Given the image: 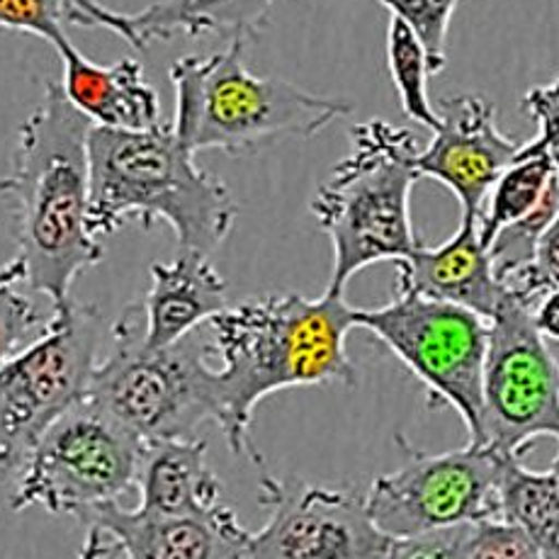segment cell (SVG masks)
Listing matches in <instances>:
<instances>
[{
  "mask_svg": "<svg viewBox=\"0 0 559 559\" xmlns=\"http://www.w3.org/2000/svg\"><path fill=\"white\" fill-rule=\"evenodd\" d=\"M408 462L372 481L365 493L374 525L396 540L499 519V484L509 455L489 445L428 455L396 438Z\"/></svg>",
  "mask_w": 559,
  "mask_h": 559,
  "instance_id": "10",
  "label": "cell"
},
{
  "mask_svg": "<svg viewBox=\"0 0 559 559\" xmlns=\"http://www.w3.org/2000/svg\"><path fill=\"white\" fill-rule=\"evenodd\" d=\"M271 8L273 0H158L129 17L142 49L178 35L192 39L217 35L249 45L267 25Z\"/></svg>",
  "mask_w": 559,
  "mask_h": 559,
  "instance_id": "19",
  "label": "cell"
},
{
  "mask_svg": "<svg viewBox=\"0 0 559 559\" xmlns=\"http://www.w3.org/2000/svg\"><path fill=\"white\" fill-rule=\"evenodd\" d=\"M533 324L545 341L559 343V287L545 293L533 307Z\"/></svg>",
  "mask_w": 559,
  "mask_h": 559,
  "instance_id": "31",
  "label": "cell"
},
{
  "mask_svg": "<svg viewBox=\"0 0 559 559\" xmlns=\"http://www.w3.org/2000/svg\"><path fill=\"white\" fill-rule=\"evenodd\" d=\"M229 285L200 251H178L174 261L152 265V287L144 307V341L166 348L229 307Z\"/></svg>",
  "mask_w": 559,
  "mask_h": 559,
  "instance_id": "17",
  "label": "cell"
},
{
  "mask_svg": "<svg viewBox=\"0 0 559 559\" xmlns=\"http://www.w3.org/2000/svg\"><path fill=\"white\" fill-rule=\"evenodd\" d=\"M207 329L212 353L222 360L217 424L231 453L249 457L258 469H265V460L251 440V421L265 396L293 386L358 382L346 353L356 307L343 293L253 297L219 311Z\"/></svg>",
  "mask_w": 559,
  "mask_h": 559,
  "instance_id": "1",
  "label": "cell"
},
{
  "mask_svg": "<svg viewBox=\"0 0 559 559\" xmlns=\"http://www.w3.org/2000/svg\"><path fill=\"white\" fill-rule=\"evenodd\" d=\"M523 110L533 117L537 134L523 148L531 154H545L559 176V73L545 85H533L523 95Z\"/></svg>",
  "mask_w": 559,
  "mask_h": 559,
  "instance_id": "27",
  "label": "cell"
},
{
  "mask_svg": "<svg viewBox=\"0 0 559 559\" xmlns=\"http://www.w3.org/2000/svg\"><path fill=\"white\" fill-rule=\"evenodd\" d=\"M73 23L69 0H0V32H23L53 45L67 35L63 25Z\"/></svg>",
  "mask_w": 559,
  "mask_h": 559,
  "instance_id": "25",
  "label": "cell"
},
{
  "mask_svg": "<svg viewBox=\"0 0 559 559\" xmlns=\"http://www.w3.org/2000/svg\"><path fill=\"white\" fill-rule=\"evenodd\" d=\"M559 440V360L533 324V309L503 295L489 319L479 443L519 457L535 438Z\"/></svg>",
  "mask_w": 559,
  "mask_h": 559,
  "instance_id": "11",
  "label": "cell"
},
{
  "mask_svg": "<svg viewBox=\"0 0 559 559\" xmlns=\"http://www.w3.org/2000/svg\"><path fill=\"white\" fill-rule=\"evenodd\" d=\"M91 129L61 83L49 81L20 127L13 170L0 180V198L15 210L27 283L51 305L67 302L73 280L105 255L91 231Z\"/></svg>",
  "mask_w": 559,
  "mask_h": 559,
  "instance_id": "2",
  "label": "cell"
},
{
  "mask_svg": "<svg viewBox=\"0 0 559 559\" xmlns=\"http://www.w3.org/2000/svg\"><path fill=\"white\" fill-rule=\"evenodd\" d=\"M27 280V267L23 258H13V261L0 265V293H3L5 287H15L17 283H23Z\"/></svg>",
  "mask_w": 559,
  "mask_h": 559,
  "instance_id": "33",
  "label": "cell"
},
{
  "mask_svg": "<svg viewBox=\"0 0 559 559\" xmlns=\"http://www.w3.org/2000/svg\"><path fill=\"white\" fill-rule=\"evenodd\" d=\"M91 158V231L110 236L127 222L144 231L166 222L178 251L212 255L227 239L236 200L224 182L195 164V152L170 122L122 132L93 127Z\"/></svg>",
  "mask_w": 559,
  "mask_h": 559,
  "instance_id": "3",
  "label": "cell"
},
{
  "mask_svg": "<svg viewBox=\"0 0 559 559\" xmlns=\"http://www.w3.org/2000/svg\"><path fill=\"white\" fill-rule=\"evenodd\" d=\"M503 287L531 309L540 302L545 293L559 287V212L537 239L533 261L503 280Z\"/></svg>",
  "mask_w": 559,
  "mask_h": 559,
  "instance_id": "24",
  "label": "cell"
},
{
  "mask_svg": "<svg viewBox=\"0 0 559 559\" xmlns=\"http://www.w3.org/2000/svg\"><path fill=\"white\" fill-rule=\"evenodd\" d=\"M386 67L408 120L426 129L438 127V112L428 98V53L402 17L390 15L386 27Z\"/></svg>",
  "mask_w": 559,
  "mask_h": 559,
  "instance_id": "22",
  "label": "cell"
},
{
  "mask_svg": "<svg viewBox=\"0 0 559 559\" xmlns=\"http://www.w3.org/2000/svg\"><path fill=\"white\" fill-rule=\"evenodd\" d=\"M467 559H540L531 537L501 519L475 525Z\"/></svg>",
  "mask_w": 559,
  "mask_h": 559,
  "instance_id": "29",
  "label": "cell"
},
{
  "mask_svg": "<svg viewBox=\"0 0 559 559\" xmlns=\"http://www.w3.org/2000/svg\"><path fill=\"white\" fill-rule=\"evenodd\" d=\"M394 295H416L469 309L491 319L507 287L501 285L489 249L479 241V222L460 219L457 231L440 246H424L396 261Z\"/></svg>",
  "mask_w": 559,
  "mask_h": 559,
  "instance_id": "15",
  "label": "cell"
},
{
  "mask_svg": "<svg viewBox=\"0 0 559 559\" xmlns=\"http://www.w3.org/2000/svg\"><path fill=\"white\" fill-rule=\"evenodd\" d=\"M243 49L246 41L234 39L224 51L192 53L170 67V124L195 154L217 148L246 156L285 139H311L353 110L287 81L255 76L246 69Z\"/></svg>",
  "mask_w": 559,
  "mask_h": 559,
  "instance_id": "5",
  "label": "cell"
},
{
  "mask_svg": "<svg viewBox=\"0 0 559 559\" xmlns=\"http://www.w3.org/2000/svg\"><path fill=\"white\" fill-rule=\"evenodd\" d=\"M210 331L166 348L144 341V307L132 305L112 324V350L98 362L88 400L142 443L192 438L202 421H219L217 370L207 365Z\"/></svg>",
  "mask_w": 559,
  "mask_h": 559,
  "instance_id": "6",
  "label": "cell"
},
{
  "mask_svg": "<svg viewBox=\"0 0 559 559\" xmlns=\"http://www.w3.org/2000/svg\"><path fill=\"white\" fill-rule=\"evenodd\" d=\"M98 307L53 305L47 329L0 365V479L17 477L32 450L88 394L103 341Z\"/></svg>",
  "mask_w": 559,
  "mask_h": 559,
  "instance_id": "7",
  "label": "cell"
},
{
  "mask_svg": "<svg viewBox=\"0 0 559 559\" xmlns=\"http://www.w3.org/2000/svg\"><path fill=\"white\" fill-rule=\"evenodd\" d=\"M79 559H127V557H124V550L120 547V543H117L110 533H105L103 528H95V525H91L88 537H85Z\"/></svg>",
  "mask_w": 559,
  "mask_h": 559,
  "instance_id": "32",
  "label": "cell"
},
{
  "mask_svg": "<svg viewBox=\"0 0 559 559\" xmlns=\"http://www.w3.org/2000/svg\"><path fill=\"white\" fill-rule=\"evenodd\" d=\"M136 489V509L152 515H200L222 503V481L207 462V440L200 438L144 443Z\"/></svg>",
  "mask_w": 559,
  "mask_h": 559,
  "instance_id": "18",
  "label": "cell"
},
{
  "mask_svg": "<svg viewBox=\"0 0 559 559\" xmlns=\"http://www.w3.org/2000/svg\"><path fill=\"white\" fill-rule=\"evenodd\" d=\"M380 5L414 29L428 53L431 73L443 71L448 63V29L457 0H380Z\"/></svg>",
  "mask_w": 559,
  "mask_h": 559,
  "instance_id": "23",
  "label": "cell"
},
{
  "mask_svg": "<svg viewBox=\"0 0 559 559\" xmlns=\"http://www.w3.org/2000/svg\"><path fill=\"white\" fill-rule=\"evenodd\" d=\"M63 63V95L93 127L136 132L160 122V100L144 67L134 57H124L110 67L91 61L63 35L51 45Z\"/></svg>",
  "mask_w": 559,
  "mask_h": 559,
  "instance_id": "16",
  "label": "cell"
},
{
  "mask_svg": "<svg viewBox=\"0 0 559 559\" xmlns=\"http://www.w3.org/2000/svg\"><path fill=\"white\" fill-rule=\"evenodd\" d=\"M83 525L110 533L127 559H246L251 540L227 503L200 515H152L110 503Z\"/></svg>",
  "mask_w": 559,
  "mask_h": 559,
  "instance_id": "14",
  "label": "cell"
},
{
  "mask_svg": "<svg viewBox=\"0 0 559 559\" xmlns=\"http://www.w3.org/2000/svg\"><path fill=\"white\" fill-rule=\"evenodd\" d=\"M47 321L25 295L5 287L0 293V365L29 346L47 329Z\"/></svg>",
  "mask_w": 559,
  "mask_h": 559,
  "instance_id": "26",
  "label": "cell"
},
{
  "mask_svg": "<svg viewBox=\"0 0 559 559\" xmlns=\"http://www.w3.org/2000/svg\"><path fill=\"white\" fill-rule=\"evenodd\" d=\"M258 501L271 511L251 533L246 559H384L392 537L370 519L353 489L273 477L261 469Z\"/></svg>",
  "mask_w": 559,
  "mask_h": 559,
  "instance_id": "12",
  "label": "cell"
},
{
  "mask_svg": "<svg viewBox=\"0 0 559 559\" xmlns=\"http://www.w3.org/2000/svg\"><path fill=\"white\" fill-rule=\"evenodd\" d=\"M475 525L431 531L412 537H396L384 559H467Z\"/></svg>",
  "mask_w": 559,
  "mask_h": 559,
  "instance_id": "28",
  "label": "cell"
},
{
  "mask_svg": "<svg viewBox=\"0 0 559 559\" xmlns=\"http://www.w3.org/2000/svg\"><path fill=\"white\" fill-rule=\"evenodd\" d=\"M418 152L406 127L370 120L350 129L348 156L311 198V214L333 246L326 289L346 293L348 280L362 267L402 261L421 243L412 224Z\"/></svg>",
  "mask_w": 559,
  "mask_h": 559,
  "instance_id": "4",
  "label": "cell"
},
{
  "mask_svg": "<svg viewBox=\"0 0 559 559\" xmlns=\"http://www.w3.org/2000/svg\"><path fill=\"white\" fill-rule=\"evenodd\" d=\"M356 326L378 336L426 384L428 404L453 406L469 443H479L487 319L455 305L394 295L384 307L356 309Z\"/></svg>",
  "mask_w": 559,
  "mask_h": 559,
  "instance_id": "9",
  "label": "cell"
},
{
  "mask_svg": "<svg viewBox=\"0 0 559 559\" xmlns=\"http://www.w3.org/2000/svg\"><path fill=\"white\" fill-rule=\"evenodd\" d=\"M557 178L552 160L545 154H531L521 146L513 164L493 182L489 190L487 210L479 217V241L484 249H489L497 234L537 207L547 195V190Z\"/></svg>",
  "mask_w": 559,
  "mask_h": 559,
  "instance_id": "21",
  "label": "cell"
},
{
  "mask_svg": "<svg viewBox=\"0 0 559 559\" xmlns=\"http://www.w3.org/2000/svg\"><path fill=\"white\" fill-rule=\"evenodd\" d=\"M142 450V440L85 396L32 450L10 509L39 507L85 523L136 487Z\"/></svg>",
  "mask_w": 559,
  "mask_h": 559,
  "instance_id": "8",
  "label": "cell"
},
{
  "mask_svg": "<svg viewBox=\"0 0 559 559\" xmlns=\"http://www.w3.org/2000/svg\"><path fill=\"white\" fill-rule=\"evenodd\" d=\"M499 519L531 537L540 559H559V484L550 469L535 472L507 457L499 484Z\"/></svg>",
  "mask_w": 559,
  "mask_h": 559,
  "instance_id": "20",
  "label": "cell"
},
{
  "mask_svg": "<svg viewBox=\"0 0 559 559\" xmlns=\"http://www.w3.org/2000/svg\"><path fill=\"white\" fill-rule=\"evenodd\" d=\"M550 472H552L555 479H557V484H559V453H557V457L552 460V467H550Z\"/></svg>",
  "mask_w": 559,
  "mask_h": 559,
  "instance_id": "34",
  "label": "cell"
},
{
  "mask_svg": "<svg viewBox=\"0 0 559 559\" xmlns=\"http://www.w3.org/2000/svg\"><path fill=\"white\" fill-rule=\"evenodd\" d=\"M436 112L431 142L416 156L418 178L443 182L457 198L462 219L479 222L489 190L519 156L521 144L501 132L493 105L477 93L450 95Z\"/></svg>",
  "mask_w": 559,
  "mask_h": 559,
  "instance_id": "13",
  "label": "cell"
},
{
  "mask_svg": "<svg viewBox=\"0 0 559 559\" xmlns=\"http://www.w3.org/2000/svg\"><path fill=\"white\" fill-rule=\"evenodd\" d=\"M73 8V17H76L79 27H100V29H110L117 37H122L129 41L134 49H142L139 45V37L132 25V17L124 13H117V10L105 8L100 0H69Z\"/></svg>",
  "mask_w": 559,
  "mask_h": 559,
  "instance_id": "30",
  "label": "cell"
}]
</instances>
